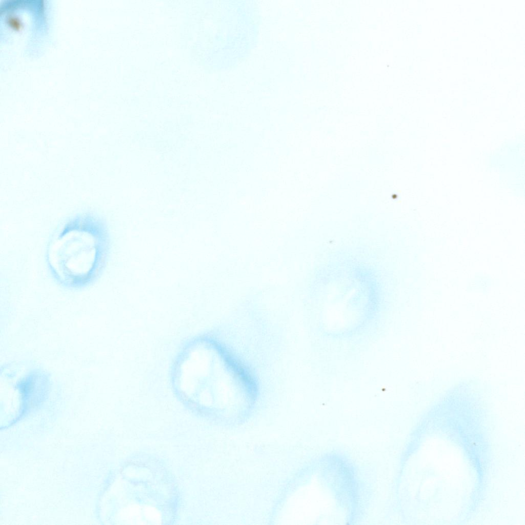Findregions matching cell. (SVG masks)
<instances>
[{
  "label": "cell",
  "mask_w": 525,
  "mask_h": 525,
  "mask_svg": "<svg viewBox=\"0 0 525 525\" xmlns=\"http://www.w3.org/2000/svg\"><path fill=\"white\" fill-rule=\"evenodd\" d=\"M108 246L103 223L92 216L69 223L51 245L48 253L54 275L62 284L80 287L98 275Z\"/></svg>",
  "instance_id": "obj_1"
}]
</instances>
